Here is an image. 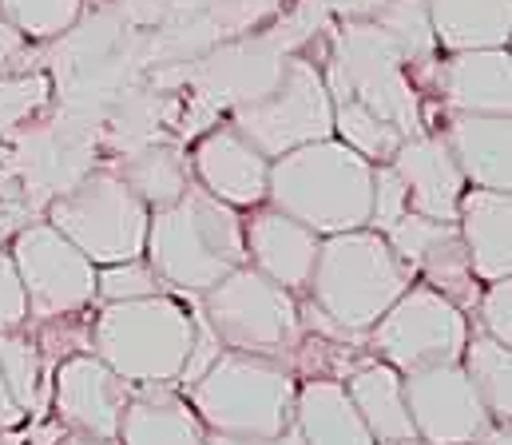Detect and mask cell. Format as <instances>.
I'll return each instance as SVG.
<instances>
[{
	"label": "cell",
	"mask_w": 512,
	"mask_h": 445,
	"mask_svg": "<svg viewBox=\"0 0 512 445\" xmlns=\"http://www.w3.org/2000/svg\"><path fill=\"white\" fill-rule=\"evenodd\" d=\"M143 259L171 295L199 298L247 263L243 211L191 183L175 203L147 215Z\"/></svg>",
	"instance_id": "6da1fadb"
},
{
	"label": "cell",
	"mask_w": 512,
	"mask_h": 445,
	"mask_svg": "<svg viewBox=\"0 0 512 445\" xmlns=\"http://www.w3.org/2000/svg\"><path fill=\"white\" fill-rule=\"evenodd\" d=\"M374 163L338 136L290 148L270 159L266 203L294 215L318 235L358 231L370 223Z\"/></svg>",
	"instance_id": "7a4b0ae2"
},
{
	"label": "cell",
	"mask_w": 512,
	"mask_h": 445,
	"mask_svg": "<svg viewBox=\"0 0 512 445\" xmlns=\"http://www.w3.org/2000/svg\"><path fill=\"white\" fill-rule=\"evenodd\" d=\"M92 354L120 378L175 382L195 342V306L183 295H147L124 302H96L88 314Z\"/></svg>",
	"instance_id": "3957f363"
},
{
	"label": "cell",
	"mask_w": 512,
	"mask_h": 445,
	"mask_svg": "<svg viewBox=\"0 0 512 445\" xmlns=\"http://www.w3.org/2000/svg\"><path fill=\"white\" fill-rule=\"evenodd\" d=\"M413 279L417 275L409 271V263H401V255L389 247L382 231L358 227V231L322 235V247L302 295L326 318L366 338V330L397 302V295Z\"/></svg>",
	"instance_id": "277c9868"
},
{
	"label": "cell",
	"mask_w": 512,
	"mask_h": 445,
	"mask_svg": "<svg viewBox=\"0 0 512 445\" xmlns=\"http://www.w3.org/2000/svg\"><path fill=\"white\" fill-rule=\"evenodd\" d=\"M298 378L286 362L266 354L219 350V358L183 386V398L207 426V434L266 438L294 422Z\"/></svg>",
	"instance_id": "5b68a950"
},
{
	"label": "cell",
	"mask_w": 512,
	"mask_h": 445,
	"mask_svg": "<svg viewBox=\"0 0 512 445\" xmlns=\"http://www.w3.org/2000/svg\"><path fill=\"white\" fill-rule=\"evenodd\" d=\"M330 100H354L366 112L382 116L405 140L425 132V100L409 80L405 56L382 32L378 20H350L338 40L334 56L322 68Z\"/></svg>",
	"instance_id": "8992f818"
},
{
	"label": "cell",
	"mask_w": 512,
	"mask_h": 445,
	"mask_svg": "<svg viewBox=\"0 0 512 445\" xmlns=\"http://www.w3.org/2000/svg\"><path fill=\"white\" fill-rule=\"evenodd\" d=\"M195 310L215 330L223 350L266 354V358L286 362L290 350L302 338L298 295H290L286 287L270 283L251 263L235 267L211 291H203L195 298Z\"/></svg>",
	"instance_id": "52a82bcc"
},
{
	"label": "cell",
	"mask_w": 512,
	"mask_h": 445,
	"mask_svg": "<svg viewBox=\"0 0 512 445\" xmlns=\"http://www.w3.org/2000/svg\"><path fill=\"white\" fill-rule=\"evenodd\" d=\"M147 215V203L120 179L116 167L88 171L76 187L48 203V223L68 243H76L96 267L143 255Z\"/></svg>",
	"instance_id": "ba28073f"
},
{
	"label": "cell",
	"mask_w": 512,
	"mask_h": 445,
	"mask_svg": "<svg viewBox=\"0 0 512 445\" xmlns=\"http://www.w3.org/2000/svg\"><path fill=\"white\" fill-rule=\"evenodd\" d=\"M231 128H239L266 159L334 136V104L322 68L306 56H286L266 92L235 104Z\"/></svg>",
	"instance_id": "9c48e42d"
},
{
	"label": "cell",
	"mask_w": 512,
	"mask_h": 445,
	"mask_svg": "<svg viewBox=\"0 0 512 445\" xmlns=\"http://www.w3.org/2000/svg\"><path fill=\"white\" fill-rule=\"evenodd\" d=\"M465 338H469V314L413 279L366 330V350L389 362L397 374H413L425 366L461 362Z\"/></svg>",
	"instance_id": "30bf717a"
},
{
	"label": "cell",
	"mask_w": 512,
	"mask_h": 445,
	"mask_svg": "<svg viewBox=\"0 0 512 445\" xmlns=\"http://www.w3.org/2000/svg\"><path fill=\"white\" fill-rule=\"evenodd\" d=\"M8 259L24 287L32 322L80 314L96 306V263L76 243H68L48 219L16 231Z\"/></svg>",
	"instance_id": "8fae6325"
},
{
	"label": "cell",
	"mask_w": 512,
	"mask_h": 445,
	"mask_svg": "<svg viewBox=\"0 0 512 445\" xmlns=\"http://www.w3.org/2000/svg\"><path fill=\"white\" fill-rule=\"evenodd\" d=\"M401 390L413 434L425 445H477L493 422L477 390L469 386L461 362L401 374Z\"/></svg>",
	"instance_id": "7c38bea8"
},
{
	"label": "cell",
	"mask_w": 512,
	"mask_h": 445,
	"mask_svg": "<svg viewBox=\"0 0 512 445\" xmlns=\"http://www.w3.org/2000/svg\"><path fill=\"white\" fill-rule=\"evenodd\" d=\"M382 235L389 239V247L401 255V263H409L417 283L433 287L437 295H445L465 314L477 306L485 283L473 275V263H469V251H465V239H461L457 223L405 211Z\"/></svg>",
	"instance_id": "4fadbf2b"
},
{
	"label": "cell",
	"mask_w": 512,
	"mask_h": 445,
	"mask_svg": "<svg viewBox=\"0 0 512 445\" xmlns=\"http://www.w3.org/2000/svg\"><path fill=\"white\" fill-rule=\"evenodd\" d=\"M128 394L131 382L120 378L104 358H96L92 350L72 354L52 370V422L72 434L116 442Z\"/></svg>",
	"instance_id": "5bb4252c"
},
{
	"label": "cell",
	"mask_w": 512,
	"mask_h": 445,
	"mask_svg": "<svg viewBox=\"0 0 512 445\" xmlns=\"http://www.w3.org/2000/svg\"><path fill=\"white\" fill-rule=\"evenodd\" d=\"M187 159H191V179L215 199L231 203L235 211H251L258 203H266L270 159L239 128L219 124L203 132L195 148L187 151Z\"/></svg>",
	"instance_id": "9a60e30c"
},
{
	"label": "cell",
	"mask_w": 512,
	"mask_h": 445,
	"mask_svg": "<svg viewBox=\"0 0 512 445\" xmlns=\"http://www.w3.org/2000/svg\"><path fill=\"white\" fill-rule=\"evenodd\" d=\"M243 247L255 271H262L270 283L286 287L290 295H302L310 283L322 235L298 223L294 215L270 203H258L251 211H243Z\"/></svg>",
	"instance_id": "2e32d148"
},
{
	"label": "cell",
	"mask_w": 512,
	"mask_h": 445,
	"mask_svg": "<svg viewBox=\"0 0 512 445\" xmlns=\"http://www.w3.org/2000/svg\"><path fill=\"white\" fill-rule=\"evenodd\" d=\"M433 96L453 112L512 116V56L509 48L441 52L433 68Z\"/></svg>",
	"instance_id": "e0dca14e"
},
{
	"label": "cell",
	"mask_w": 512,
	"mask_h": 445,
	"mask_svg": "<svg viewBox=\"0 0 512 445\" xmlns=\"http://www.w3.org/2000/svg\"><path fill=\"white\" fill-rule=\"evenodd\" d=\"M389 167L405 187L409 211L457 223V203L469 183H465L449 144L441 140V132H417V136L401 140V148L389 155Z\"/></svg>",
	"instance_id": "ac0fdd59"
},
{
	"label": "cell",
	"mask_w": 512,
	"mask_h": 445,
	"mask_svg": "<svg viewBox=\"0 0 512 445\" xmlns=\"http://www.w3.org/2000/svg\"><path fill=\"white\" fill-rule=\"evenodd\" d=\"M425 132H441L469 187L512 191V116L445 108L441 128H425Z\"/></svg>",
	"instance_id": "d6986e66"
},
{
	"label": "cell",
	"mask_w": 512,
	"mask_h": 445,
	"mask_svg": "<svg viewBox=\"0 0 512 445\" xmlns=\"http://www.w3.org/2000/svg\"><path fill=\"white\" fill-rule=\"evenodd\" d=\"M120 445H207V426L175 382H135L120 414Z\"/></svg>",
	"instance_id": "ffe728a7"
},
{
	"label": "cell",
	"mask_w": 512,
	"mask_h": 445,
	"mask_svg": "<svg viewBox=\"0 0 512 445\" xmlns=\"http://www.w3.org/2000/svg\"><path fill=\"white\" fill-rule=\"evenodd\" d=\"M457 231L465 239L473 275L481 283L512 275V191L465 187L457 203Z\"/></svg>",
	"instance_id": "44dd1931"
},
{
	"label": "cell",
	"mask_w": 512,
	"mask_h": 445,
	"mask_svg": "<svg viewBox=\"0 0 512 445\" xmlns=\"http://www.w3.org/2000/svg\"><path fill=\"white\" fill-rule=\"evenodd\" d=\"M294 426L306 445H374L342 382L306 378L294 394Z\"/></svg>",
	"instance_id": "7402d4cb"
},
{
	"label": "cell",
	"mask_w": 512,
	"mask_h": 445,
	"mask_svg": "<svg viewBox=\"0 0 512 445\" xmlns=\"http://www.w3.org/2000/svg\"><path fill=\"white\" fill-rule=\"evenodd\" d=\"M441 52L509 48L512 0H425Z\"/></svg>",
	"instance_id": "603a6c76"
},
{
	"label": "cell",
	"mask_w": 512,
	"mask_h": 445,
	"mask_svg": "<svg viewBox=\"0 0 512 445\" xmlns=\"http://www.w3.org/2000/svg\"><path fill=\"white\" fill-rule=\"evenodd\" d=\"M342 386H346L354 410L362 414L366 430L374 434V442L413 438V422H409V410H405L401 374H397L389 362H382V358H366Z\"/></svg>",
	"instance_id": "cb8c5ba5"
},
{
	"label": "cell",
	"mask_w": 512,
	"mask_h": 445,
	"mask_svg": "<svg viewBox=\"0 0 512 445\" xmlns=\"http://www.w3.org/2000/svg\"><path fill=\"white\" fill-rule=\"evenodd\" d=\"M0 374H4L12 402L24 410L28 422L52 418V366L40 354L28 322L0 334Z\"/></svg>",
	"instance_id": "d4e9b609"
},
{
	"label": "cell",
	"mask_w": 512,
	"mask_h": 445,
	"mask_svg": "<svg viewBox=\"0 0 512 445\" xmlns=\"http://www.w3.org/2000/svg\"><path fill=\"white\" fill-rule=\"evenodd\" d=\"M120 179L131 191L147 203V211L175 203L195 179H191V159L179 144H143L131 155H124V163L116 167Z\"/></svg>",
	"instance_id": "484cf974"
},
{
	"label": "cell",
	"mask_w": 512,
	"mask_h": 445,
	"mask_svg": "<svg viewBox=\"0 0 512 445\" xmlns=\"http://www.w3.org/2000/svg\"><path fill=\"white\" fill-rule=\"evenodd\" d=\"M461 370H465L469 386L477 390L481 406L489 410V418L512 422V346L469 326V338L461 350Z\"/></svg>",
	"instance_id": "4316f807"
},
{
	"label": "cell",
	"mask_w": 512,
	"mask_h": 445,
	"mask_svg": "<svg viewBox=\"0 0 512 445\" xmlns=\"http://www.w3.org/2000/svg\"><path fill=\"white\" fill-rule=\"evenodd\" d=\"M334 104V136L354 148L358 155H366L370 163H389V155L401 148V132L393 124H385L382 116L366 112L354 100H330Z\"/></svg>",
	"instance_id": "83f0119b"
},
{
	"label": "cell",
	"mask_w": 512,
	"mask_h": 445,
	"mask_svg": "<svg viewBox=\"0 0 512 445\" xmlns=\"http://www.w3.org/2000/svg\"><path fill=\"white\" fill-rule=\"evenodd\" d=\"M382 24V32L397 44V52L405 56V64L429 60L437 56V40H433V24L425 12V0H389L382 12L374 16Z\"/></svg>",
	"instance_id": "f1b7e54d"
},
{
	"label": "cell",
	"mask_w": 512,
	"mask_h": 445,
	"mask_svg": "<svg viewBox=\"0 0 512 445\" xmlns=\"http://www.w3.org/2000/svg\"><path fill=\"white\" fill-rule=\"evenodd\" d=\"M84 12V0H0V16L28 40L64 36Z\"/></svg>",
	"instance_id": "f546056e"
},
{
	"label": "cell",
	"mask_w": 512,
	"mask_h": 445,
	"mask_svg": "<svg viewBox=\"0 0 512 445\" xmlns=\"http://www.w3.org/2000/svg\"><path fill=\"white\" fill-rule=\"evenodd\" d=\"M163 279L151 271L143 255L124 259V263H104L96 267V302H124V298L163 295Z\"/></svg>",
	"instance_id": "4dcf8cb0"
},
{
	"label": "cell",
	"mask_w": 512,
	"mask_h": 445,
	"mask_svg": "<svg viewBox=\"0 0 512 445\" xmlns=\"http://www.w3.org/2000/svg\"><path fill=\"white\" fill-rule=\"evenodd\" d=\"M469 326L512 346V275L509 279H493V283L481 287L477 306L469 310Z\"/></svg>",
	"instance_id": "1f68e13d"
},
{
	"label": "cell",
	"mask_w": 512,
	"mask_h": 445,
	"mask_svg": "<svg viewBox=\"0 0 512 445\" xmlns=\"http://www.w3.org/2000/svg\"><path fill=\"white\" fill-rule=\"evenodd\" d=\"M405 211H409V199H405L401 179L393 175L389 163H374V199H370V223L366 227L389 231Z\"/></svg>",
	"instance_id": "d6a6232c"
},
{
	"label": "cell",
	"mask_w": 512,
	"mask_h": 445,
	"mask_svg": "<svg viewBox=\"0 0 512 445\" xmlns=\"http://www.w3.org/2000/svg\"><path fill=\"white\" fill-rule=\"evenodd\" d=\"M28 322V302H24V287L16 279V267L8 259V251H0V334L16 330Z\"/></svg>",
	"instance_id": "836d02e7"
},
{
	"label": "cell",
	"mask_w": 512,
	"mask_h": 445,
	"mask_svg": "<svg viewBox=\"0 0 512 445\" xmlns=\"http://www.w3.org/2000/svg\"><path fill=\"white\" fill-rule=\"evenodd\" d=\"M28 44L32 40L0 16V76H12V72H20L28 64Z\"/></svg>",
	"instance_id": "e575fe53"
},
{
	"label": "cell",
	"mask_w": 512,
	"mask_h": 445,
	"mask_svg": "<svg viewBox=\"0 0 512 445\" xmlns=\"http://www.w3.org/2000/svg\"><path fill=\"white\" fill-rule=\"evenodd\" d=\"M207 445H306L298 426L290 422L282 434H266V438H235V434H207Z\"/></svg>",
	"instance_id": "d590c367"
},
{
	"label": "cell",
	"mask_w": 512,
	"mask_h": 445,
	"mask_svg": "<svg viewBox=\"0 0 512 445\" xmlns=\"http://www.w3.org/2000/svg\"><path fill=\"white\" fill-rule=\"evenodd\" d=\"M20 426H28V418H24V410L12 402L8 386H4V374H0V430H20Z\"/></svg>",
	"instance_id": "8d00e7d4"
},
{
	"label": "cell",
	"mask_w": 512,
	"mask_h": 445,
	"mask_svg": "<svg viewBox=\"0 0 512 445\" xmlns=\"http://www.w3.org/2000/svg\"><path fill=\"white\" fill-rule=\"evenodd\" d=\"M477 445H512V422H489Z\"/></svg>",
	"instance_id": "74e56055"
},
{
	"label": "cell",
	"mask_w": 512,
	"mask_h": 445,
	"mask_svg": "<svg viewBox=\"0 0 512 445\" xmlns=\"http://www.w3.org/2000/svg\"><path fill=\"white\" fill-rule=\"evenodd\" d=\"M48 445H120L112 438H88V434H72V430H60Z\"/></svg>",
	"instance_id": "f35d334b"
},
{
	"label": "cell",
	"mask_w": 512,
	"mask_h": 445,
	"mask_svg": "<svg viewBox=\"0 0 512 445\" xmlns=\"http://www.w3.org/2000/svg\"><path fill=\"white\" fill-rule=\"evenodd\" d=\"M374 445H425V442L413 434V438H389V442H374Z\"/></svg>",
	"instance_id": "ab89813d"
}]
</instances>
